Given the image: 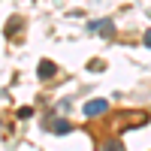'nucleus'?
Instances as JSON below:
<instances>
[{"label": "nucleus", "mask_w": 151, "mask_h": 151, "mask_svg": "<svg viewBox=\"0 0 151 151\" xmlns=\"http://www.w3.org/2000/svg\"><path fill=\"white\" fill-rule=\"evenodd\" d=\"M82 112H85L88 118H97V115H103V112H109V103H106L103 97H97V100H88Z\"/></svg>", "instance_id": "nucleus-1"}, {"label": "nucleus", "mask_w": 151, "mask_h": 151, "mask_svg": "<svg viewBox=\"0 0 151 151\" xmlns=\"http://www.w3.org/2000/svg\"><path fill=\"white\" fill-rule=\"evenodd\" d=\"M91 27H94V30H100V33L106 36V40H112V36H115V24H112L109 18H103V21H94Z\"/></svg>", "instance_id": "nucleus-2"}, {"label": "nucleus", "mask_w": 151, "mask_h": 151, "mask_svg": "<svg viewBox=\"0 0 151 151\" xmlns=\"http://www.w3.org/2000/svg\"><path fill=\"white\" fill-rule=\"evenodd\" d=\"M36 73H40V79H52V76L58 73V67L52 64V60H40V67H36Z\"/></svg>", "instance_id": "nucleus-3"}, {"label": "nucleus", "mask_w": 151, "mask_h": 151, "mask_svg": "<svg viewBox=\"0 0 151 151\" xmlns=\"http://www.w3.org/2000/svg\"><path fill=\"white\" fill-rule=\"evenodd\" d=\"M48 127H52L55 133H70V130H73V124H70V121H64V118H58V121L52 118V121H48Z\"/></svg>", "instance_id": "nucleus-4"}, {"label": "nucleus", "mask_w": 151, "mask_h": 151, "mask_svg": "<svg viewBox=\"0 0 151 151\" xmlns=\"http://www.w3.org/2000/svg\"><path fill=\"white\" fill-rule=\"evenodd\" d=\"M103 151H124V142L121 139H106L103 142Z\"/></svg>", "instance_id": "nucleus-5"}, {"label": "nucleus", "mask_w": 151, "mask_h": 151, "mask_svg": "<svg viewBox=\"0 0 151 151\" xmlns=\"http://www.w3.org/2000/svg\"><path fill=\"white\" fill-rule=\"evenodd\" d=\"M18 30H21V18L15 15V18H12V21H9V27H6V36H15Z\"/></svg>", "instance_id": "nucleus-6"}, {"label": "nucleus", "mask_w": 151, "mask_h": 151, "mask_svg": "<svg viewBox=\"0 0 151 151\" xmlns=\"http://www.w3.org/2000/svg\"><path fill=\"white\" fill-rule=\"evenodd\" d=\"M30 112H33L30 106H21V109H18V118H30Z\"/></svg>", "instance_id": "nucleus-7"}, {"label": "nucleus", "mask_w": 151, "mask_h": 151, "mask_svg": "<svg viewBox=\"0 0 151 151\" xmlns=\"http://www.w3.org/2000/svg\"><path fill=\"white\" fill-rule=\"evenodd\" d=\"M142 42H145V45L151 48V30H145V40H142Z\"/></svg>", "instance_id": "nucleus-8"}]
</instances>
